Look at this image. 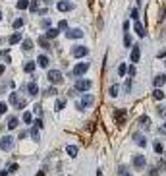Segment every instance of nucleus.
I'll list each match as a JSON object with an SVG mask.
<instances>
[{
    "label": "nucleus",
    "mask_w": 166,
    "mask_h": 176,
    "mask_svg": "<svg viewBox=\"0 0 166 176\" xmlns=\"http://www.w3.org/2000/svg\"><path fill=\"white\" fill-rule=\"evenodd\" d=\"M58 29H60V31H66V29H68V21H66V19H62V21L58 23Z\"/></svg>",
    "instance_id": "e433bc0d"
},
{
    "label": "nucleus",
    "mask_w": 166,
    "mask_h": 176,
    "mask_svg": "<svg viewBox=\"0 0 166 176\" xmlns=\"http://www.w3.org/2000/svg\"><path fill=\"white\" fill-rule=\"evenodd\" d=\"M137 18H139V12H137V10H133V12H131V19L137 21Z\"/></svg>",
    "instance_id": "c03bdc74"
},
{
    "label": "nucleus",
    "mask_w": 166,
    "mask_h": 176,
    "mask_svg": "<svg viewBox=\"0 0 166 176\" xmlns=\"http://www.w3.org/2000/svg\"><path fill=\"white\" fill-rule=\"evenodd\" d=\"M31 138L35 139V141H39V130H37V126H35V128L31 130Z\"/></svg>",
    "instance_id": "4c0bfd02"
},
{
    "label": "nucleus",
    "mask_w": 166,
    "mask_h": 176,
    "mask_svg": "<svg viewBox=\"0 0 166 176\" xmlns=\"http://www.w3.org/2000/svg\"><path fill=\"white\" fill-rule=\"evenodd\" d=\"M0 147L4 149V151H12V149H14V138L6 134L4 138L0 139Z\"/></svg>",
    "instance_id": "39448f33"
},
{
    "label": "nucleus",
    "mask_w": 166,
    "mask_h": 176,
    "mask_svg": "<svg viewBox=\"0 0 166 176\" xmlns=\"http://www.w3.org/2000/svg\"><path fill=\"white\" fill-rule=\"evenodd\" d=\"M89 54V48L87 46H83V45H77L72 48V56L74 58H83V56H87Z\"/></svg>",
    "instance_id": "20e7f679"
},
{
    "label": "nucleus",
    "mask_w": 166,
    "mask_h": 176,
    "mask_svg": "<svg viewBox=\"0 0 166 176\" xmlns=\"http://www.w3.org/2000/svg\"><path fill=\"white\" fill-rule=\"evenodd\" d=\"M19 41H21V33H19V31L8 37V43H10V45H16V43H19Z\"/></svg>",
    "instance_id": "a211bd4d"
},
{
    "label": "nucleus",
    "mask_w": 166,
    "mask_h": 176,
    "mask_svg": "<svg viewBox=\"0 0 166 176\" xmlns=\"http://www.w3.org/2000/svg\"><path fill=\"white\" fill-rule=\"evenodd\" d=\"M27 93L31 95V97H37V95H39V85L35 83V81H33V83H29V85H27Z\"/></svg>",
    "instance_id": "f3484780"
},
{
    "label": "nucleus",
    "mask_w": 166,
    "mask_h": 176,
    "mask_svg": "<svg viewBox=\"0 0 166 176\" xmlns=\"http://www.w3.org/2000/svg\"><path fill=\"white\" fill-rule=\"evenodd\" d=\"M108 93H110V97H118V85H110V89H108Z\"/></svg>",
    "instance_id": "7c9ffc66"
},
{
    "label": "nucleus",
    "mask_w": 166,
    "mask_h": 176,
    "mask_svg": "<svg viewBox=\"0 0 166 176\" xmlns=\"http://www.w3.org/2000/svg\"><path fill=\"white\" fill-rule=\"evenodd\" d=\"M131 165H133V168H137V170H143V168L147 167V157H145V155H133Z\"/></svg>",
    "instance_id": "f257e3e1"
},
{
    "label": "nucleus",
    "mask_w": 166,
    "mask_h": 176,
    "mask_svg": "<svg viewBox=\"0 0 166 176\" xmlns=\"http://www.w3.org/2000/svg\"><path fill=\"white\" fill-rule=\"evenodd\" d=\"M35 68H37V62H25V66H23V70H25L27 74H31Z\"/></svg>",
    "instance_id": "5701e85b"
},
{
    "label": "nucleus",
    "mask_w": 166,
    "mask_h": 176,
    "mask_svg": "<svg viewBox=\"0 0 166 176\" xmlns=\"http://www.w3.org/2000/svg\"><path fill=\"white\" fill-rule=\"evenodd\" d=\"M18 124H19V120L16 118V116H10V118H8V130H14V128H18Z\"/></svg>",
    "instance_id": "6ab92c4d"
},
{
    "label": "nucleus",
    "mask_w": 166,
    "mask_h": 176,
    "mask_svg": "<svg viewBox=\"0 0 166 176\" xmlns=\"http://www.w3.org/2000/svg\"><path fill=\"white\" fill-rule=\"evenodd\" d=\"M0 19H2V12H0Z\"/></svg>",
    "instance_id": "6e6d98bb"
},
{
    "label": "nucleus",
    "mask_w": 166,
    "mask_h": 176,
    "mask_svg": "<svg viewBox=\"0 0 166 176\" xmlns=\"http://www.w3.org/2000/svg\"><path fill=\"white\" fill-rule=\"evenodd\" d=\"M21 48H23L25 52H29V51L33 48V41H29V39H25V41L21 43Z\"/></svg>",
    "instance_id": "b1692460"
},
{
    "label": "nucleus",
    "mask_w": 166,
    "mask_h": 176,
    "mask_svg": "<svg viewBox=\"0 0 166 176\" xmlns=\"http://www.w3.org/2000/svg\"><path fill=\"white\" fill-rule=\"evenodd\" d=\"M164 64H166V62H164Z\"/></svg>",
    "instance_id": "4d7b16f0"
},
{
    "label": "nucleus",
    "mask_w": 166,
    "mask_h": 176,
    "mask_svg": "<svg viewBox=\"0 0 166 176\" xmlns=\"http://www.w3.org/2000/svg\"><path fill=\"white\" fill-rule=\"evenodd\" d=\"M29 12H33V14H37V10H39V0H29Z\"/></svg>",
    "instance_id": "412c9836"
},
{
    "label": "nucleus",
    "mask_w": 166,
    "mask_h": 176,
    "mask_svg": "<svg viewBox=\"0 0 166 176\" xmlns=\"http://www.w3.org/2000/svg\"><path fill=\"white\" fill-rule=\"evenodd\" d=\"M158 114H160V116H166V108H164V107H158Z\"/></svg>",
    "instance_id": "de8ad7c7"
},
{
    "label": "nucleus",
    "mask_w": 166,
    "mask_h": 176,
    "mask_svg": "<svg viewBox=\"0 0 166 176\" xmlns=\"http://www.w3.org/2000/svg\"><path fill=\"white\" fill-rule=\"evenodd\" d=\"M158 58H166V46H164V48H162L160 52H158Z\"/></svg>",
    "instance_id": "49530a36"
},
{
    "label": "nucleus",
    "mask_w": 166,
    "mask_h": 176,
    "mask_svg": "<svg viewBox=\"0 0 166 176\" xmlns=\"http://www.w3.org/2000/svg\"><path fill=\"white\" fill-rule=\"evenodd\" d=\"M89 70V62H81V64H77L74 68V72H72V76H83L85 72Z\"/></svg>",
    "instance_id": "9d476101"
},
{
    "label": "nucleus",
    "mask_w": 166,
    "mask_h": 176,
    "mask_svg": "<svg viewBox=\"0 0 166 176\" xmlns=\"http://www.w3.org/2000/svg\"><path fill=\"white\" fill-rule=\"evenodd\" d=\"M139 58H141V48H139L137 45H133L131 46V62H139Z\"/></svg>",
    "instance_id": "ddd939ff"
},
{
    "label": "nucleus",
    "mask_w": 166,
    "mask_h": 176,
    "mask_svg": "<svg viewBox=\"0 0 166 176\" xmlns=\"http://www.w3.org/2000/svg\"><path fill=\"white\" fill-rule=\"evenodd\" d=\"M83 29H66V39H81Z\"/></svg>",
    "instance_id": "9b49d317"
},
{
    "label": "nucleus",
    "mask_w": 166,
    "mask_h": 176,
    "mask_svg": "<svg viewBox=\"0 0 166 176\" xmlns=\"http://www.w3.org/2000/svg\"><path fill=\"white\" fill-rule=\"evenodd\" d=\"M122 176H131V174H128V172H124V174H122Z\"/></svg>",
    "instance_id": "5fc2aeb1"
},
{
    "label": "nucleus",
    "mask_w": 166,
    "mask_h": 176,
    "mask_svg": "<svg viewBox=\"0 0 166 176\" xmlns=\"http://www.w3.org/2000/svg\"><path fill=\"white\" fill-rule=\"evenodd\" d=\"M153 97L157 99V101H162V99H164V91H162L160 87H155V91H153Z\"/></svg>",
    "instance_id": "aec40b11"
},
{
    "label": "nucleus",
    "mask_w": 166,
    "mask_h": 176,
    "mask_svg": "<svg viewBox=\"0 0 166 176\" xmlns=\"http://www.w3.org/2000/svg\"><path fill=\"white\" fill-rule=\"evenodd\" d=\"M66 153H68L70 157H77V147H75V145H68V147H66Z\"/></svg>",
    "instance_id": "4be33fe9"
},
{
    "label": "nucleus",
    "mask_w": 166,
    "mask_h": 176,
    "mask_svg": "<svg viewBox=\"0 0 166 176\" xmlns=\"http://www.w3.org/2000/svg\"><path fill=\"white\" fill-rule=\"evenodd\" d=\"M48 81L50 83H60L62 79H64V76H62V72H58V70H52V72H48Z\"/></svg>",
    "instance_id": "6e6552de"
},
{
    "label": "nucleus",
    "mask_w": 166,
    "mask_h": 176,
    "mask_svg": "<svg viewBox=\"0 0 166 176\" xmlns=\"http://www.w3.org/2000/svg\"><path fill=\"white\" fill-rule=\"evenodd\" d=\"M8 174H10L8 170H2V172H0V176H8Z\"/></svg>",
    "instance_id": "603ef678"
},
{
    "label": "nucleus",
    "mask_w": 166,
    "mask_h": 176,
    "mask_svg": "<svg viewBox=\"0 0 166 176\" xmlns=\"http://www.w3.org/2000/svg\"><path fill=\"white\" fill-rule=\"evenodd\" d=\"M126 72H129V78H133V76L137 74V70H135V66H133V64L129 66V68H126Z\"/></svg>",
    "instance_id": "c9c22d12"
},
{
    "label": "nucleus",
    "mask_w": 166,
    "mask_h": 176,
    "mask_svg": "<svg viewBox=\"0 0 166 176\" xmlns=\"http://www.w3.org/2000/svg\"><path fill=\"white\" fill-rule=\"evenodd\" d=\"M131 45H133V39H131V35H129L128 31H126V35H124V46H128V48H129Z\"/></svg>",
    "instance_id": "a878e982"
},
{
    "label": "nucleus",
    "mask_w": 166,
    "mask_h": 176,
    "mask_svg": "<svg viewBox=\"0 0 166 176\" xmlns=\"http://www.w3.org/2000/svg\"><path fill=\"white\" fill-rule=\"evenodd\" d=\"M164 16H166V10H162V12H160V16H158V19L162 21V19H164Z\"/></svg>",
    "instance_id": "09e8293b"
},
{
    "label": "nucleus",
    "mask_w": 166,
    "mask_h": 176,
    "mask_svg": "<svg viewBox=\"0 0 166 176\" xmlns=\"http://www.w3.org/2000/svg\"><path fill=\"white\" fill-rule=\"evenodd\" d=\"M8 103L12 105V107H16V108H23V107H25V101H23V97H19L18 93H10Z\"/></svg>",
    "instance_id": "f03ea898"
},
{
    "label": "nucleus",
    "mask_w": 166,
    "mask_h": 176,
    "mask_svg": "<svg viewBox=\"0 0 166 176\" xmlns=\"http://www.w3.org/2000/svg\"><path fill=\"white\" fill-rule=\"evenodd\" d=\"M124 89H126V91H131V79H128V81H126V85H124Z\"/></svg>",
    "instance_id": "79ce46f5"
},
{
    "label": "nucleus",
    "mask_w": 166,
    "mask_h": 176,
    "mask_svg": "<svg viewBox=\"0 0 166 176\" xmlns=\"http://www.w3.org/2000/svg\"><path fill=\"white\" fill-rule=\"evenodd\" d=\"M139 124L143 126V128H149V126H151V120H149L147 116H141V118H139Z\"/></svg>",
    "instance_id": "cd10ccee"
},
{
    "label": "nucleus",
    "mask_w": 166,
    "mask_h": 176,
    "mask_svg": "<svg viewBox=\"0 0 166 176\" xmlns=\"http://www.w3.org/2000/svg\"><path fill=\"white\" fill-rule=\"evenodd\" d=\"M157 170H160V172L166 170V161H158L157 162Z\"/></svg>",
    "instance_id": "f704fd0d"
},
{
    "label": "nucleus",
    "mask_w": 166,
    "mask_h": 176,
    "mask_svg": "<svg viewBox=\"0 0 166 176\" xmlns=\"http://www.w3.org/2000/svg\"><path fill=\"white\" fill-rule=\"evenodd\" d=\"M6 108H8V105H6V103H0V114H4Z\"/></svg>",
    "instance_id": "37998d69"
},
{
    "label": "nucleus",
    "mask_w": 166,
    "mask_h": 176,
    "mask_svg": "<svg viewBox=\"0 0 166 176\" xmlns=\"http://www.w3.org/2000/svg\"><path fill=\"white\" fill-rule=\"evenodd\" d=\"M164 83H166V76L164 74L155 76V79H153V87H162Z\"/></svg>",
    "instance_id": "f8f14e48"
},
{
    "label": "nucleus",
    "mask_w": 166,
    "mask_h": 176,
    "mask_svg": "<svg viewBox=\"0 0 166 176\" xmlns=\"http://www.w3.org/2000/svg\"><path fill=\"white\" fill-rule=\"evenodd\" d=\"M37 43L43 46V48H50V43H48V39H46V37H39Z\"/></svg>",
    "instance_id": "393cba45"
},
{
    "label": "nucleus",
    "mask_w": 166,
    "mask_h": 176,
    "mask_svg": "<svg viewBox=\"0 0 166 176\" xmlns=\"http://www.w3.org/2000/svg\"><path fill=\"white\" fill-rule=\"evenodd\" d=\"M126 68H128L126 64H120V66H118V76H126Z\"/></svg>",
    "instance_id": "58836bf2"
},
{
    "label": "nucleus",
    "mask_w": 166,
    "mask_h": 176,
    "mask_svg": "<svg viewBox=\"0 0 166 176\" xmlns=\"http://www.w3.org/2000/svg\"><path fill=\"white\" fill-rule=\"evenodd\" d=\"M58 35H60V29H58V27H48V29H46V35H45V37H46V39H56Z\"/></svg>",
    "instance_id": "dca6fc26"
},
{
    "label": "nucleus",
    "mask_w": 166,
    "mask_h": 176,
    "mask_svg": "<svg viewBox=\"0 0 166 176\" xmlns=\"http://www.w3.org/2000/svg\"><path fill=\"white\" fill-rule=\"evenodd\" d=\"M155 153H158V155L164 153V145H162L160 141H155Z\"/></svg>",
    "instance_id": "bb28decb"
},
{
    "label": "nucleus",
    "mask_w": 166,
    "mask_h": 176,
    "mask_svg": "<svg viewBox=\"0 0 166 176\" xmlns=\"http://www.w3.org/2000/svg\"><path fill=\"white\" fill-rule=\"evenodd\" d=\"M29 0H18V10H27Z\"/></svg>",
    "instance_id": "c756f323"
},
{
    "label": "nucleus",
    "mask_w": 166,
    "mask_h": 176,
    "mask_svg": "<svg viewBox=\"0 0 166 176\" xmlns=\"http://www.w3.org/2000/svg\"><path fill=\"white\" fill-rule=\"evenodd\" d=\"M160 134H166V122H164V124L160 126Z\"/></svg>",
    "instance_id": "3c124183"
},
{
    "label": "nucleus",
    "mask_w": 166,
    "mask_h": 176,
    "mask_svg": "<svg viewBox=\"0 0 166 176\" xmlns=\"http://www.w3.org/2000/svg\"><path fill=\"white\" fill-rule=\"evenodd\" d=\"M18 165H16V162H12V165H10V168H8V172H10V174H12V172H16V170H18Z\"/></svg>",
    "instance_id": "a19ab883"
},
{
    "label": "nucleus",
    "mask_w": 166,
    "mask_h": 176,
    "mask_svg": "<svg viewBox=\"0 0 166 176\" xmlns=\"http://www.w3.org/2000/svg\"><path fill=\"white\" fill-rule=\"evenodd\" d=\"M23 122H25V124H31V122H33L31 112H23Z\"/></svg>",
    "instance_id": "2f4dec72"
},
{
    "label": "nucleus",
    "mask_w": 166,
    "mask_h": 176,
    "mask_svg": "<svg viewBox=\"0 0 166 176\" xmlns=\"http://www.w3.org/2000/svg\"><path fill=\"white\" fill-rule=\"evenodd\" d=\"M0 56H2V60H4L6 64H8V62L12 60V58H10V52H8V51H2V52H0Z\"/></svg>",
    "instance_id": "72a5a7b5"
},
{
    "label": "nucleus",
    "mask_w": 166,
    "mask_h": 176,
    "mask_svg": "<svg viewBox=\"0 0 166 176\" xmlns=\"http://www.w3.org/2000/svg\"><path fill=\"white\" fill-rule=\"evenodd\" d=\"M37 64L41 66V68H48V64H50V58L46 54H39V58H37Z\"/></svg>",
    "instance_id": "4468645a"
},
{
    "label": "nucleus",
    "mask_w": 166,
    "mask_h": 176,
    "mask_svg": "<svg viewBox=\"0 0 166 176\" xmlns=\"http://www.w3.org/2000/svg\"><path fill=\"white\" fill-rule=\"evenodd\" d=\"M35 176H45V170H39V172H37Z\"/></svg>",
    "instance_id": "864d4df0"
},
{
    "label": "nucleus",
    "mask_w": 166,
    "mask_h": 176,
    "mask_svg": "<svg viewBox=\"0 0 166 176\" xmlns=\"http://www.w3.org/2000/svg\"><path fill=\"white\" fill-rule=\"evenodd\" d=\"M93 103H95V97H93V95H83V97H81V101H79L77 105H75V107H77L79 110H81V108H87V107H91Z\"/></svg>",
    "instance_id": "0eeeda50"
},
{
    "label": "nucleus",
    "mask_w": 166,
    "mask_h": 176,
    "mask_svg": "<svg viewBox=\"0 0 166 176\" xmlns=\"http://www.w3.org/2000/svg\"><path fill=\"white\" fill-rule=\"evenodd\" d=\"M64 107H66V103H64V101H56V110H62Z\"/></svg>",
    "instance_id": "ea45409f"
},
{
    "label": "nucleus",
    "mask_w": 166,
    "mask_h": 176,
    "mask_svg": "<svg viewBox=\"0 0 166 176\" xmlns=\"http://www.w3.org/2000/svg\"><path fill=\"white\" fill-rule=\"evenodd\" d=\"M124 172H128V167H124V165H122V167H120V174H124Z\"/></svg>",
    "instance_id": "8fccbe9b"
},
{
    "label": "nucleus",
    "mask_w": 166,
    "mask_h": 176,
    "mask_svg": "<svg viewBox=\"0 0 166 176\" xmlns=\"http://www.w3.org/2000/svg\"><path fill=\"white\" fill-rule=\"evenodd\" d=\"M133 27H135V33H137L141 39L147 35V31H145V27H143V23H141V21H135V23H133Z\"/></svg>",
    "instance_id": "2eb2a0df"
},
{
    "label": "nucleus",
    "mask_w": 166,
    "mask_h": 176,
    "mask_svg": "<svg viewBox=\"0 0 166 176\" xmlns=\"http://www.w3.org/2000/svg\"><path fill=\"white\" fill-rule=\"evenodd\" d=\"M131 139H133V141L139 145V147H147V138H145L141 132H135V134L131 135Z\"/></svg>",
    "instance_id": "1a4fd4ad"
},
{
    "label": "nucleus",
    "mask_w": 166,
    "mask_h": 176,
    "mask_svg": "<svg viewBox=\"0 0 166 176\" xmlns=\"http://www.w3.org/2000/svg\"><path fill=\"white\" fill-rule=\"evenodd\" d=\"M14 29H21L23 27V19L21 18H18V19H14V25H12Z\"/></svg>",
    "instance_id": "473e14b6"
},
{
    "label": "nucleus",
    "mask_w": 166,
    "mask_h": 176,
    "mask_svg": "<svg viewBox=\"0 0 166 176\" xmlns=\"http://www.w3.org/2000/svg\"><path fill=\"white\" fill-rule=\"evenodd\" d=\"M93 87V81L91 79H77L75 81V91H89V89Z\"/></svg>",
    "instance_id": "7ed1b4c3"
},
{
    "label": "nucleus",
    "mask_w": 166,
    "mask_h": 176,
    "mask_svg": "<svg viewBox=\"0 0 166 176\" xmlns=\"http://www.w3.org/2000/svg\"><path fill=\"white\" fill-rule=\"evenodd\" d=\"M75 6H74V2L72 0H60L58 4H56V10L58 12H72Z\"/></svg>",
    "instance_id": "423d86ee"
},
{
    "label": "nucleus",
    "mask_w": 166,
    "mask_h": 176,
    "mask_svg": "<svg viewBox=\"0 0 166 176\" xmlns=\"http://www.w3.org/2000/svg\"><path fill=\"white\" fill-rule=\"evenodd\" d=\"M149 176H158V170L157 168H149Z\"/></svg>",
    "instance_id": "a18cd8bd"
},
{
    "label": "nucleus",
    "mask_w": 166,
    "mask_h": 176,
    "mask_svg": "<svg viewBox=\"0 0 166 176\" xmlns=\"http://www.w3.org/2000/svg\"><path fill=\"white\" fill-rule=\"evenodd\" d=\"M50 25H52V21H50L48 18H43V19H41V27H43V29H48Z\"/></svg>",
    "instance_id": "c85d7f7f"
}]
</instances>
